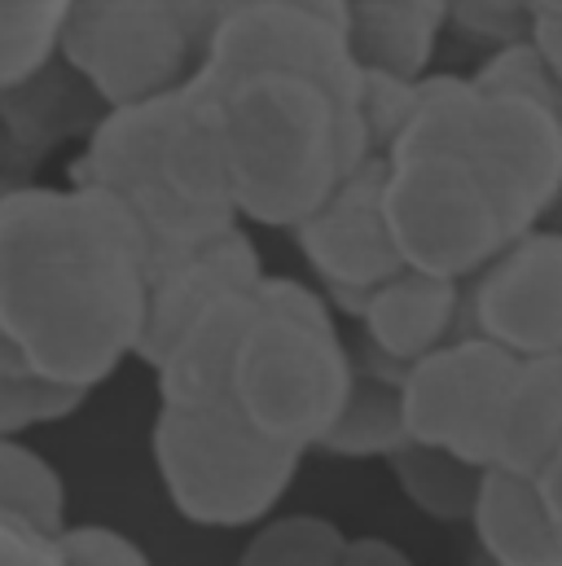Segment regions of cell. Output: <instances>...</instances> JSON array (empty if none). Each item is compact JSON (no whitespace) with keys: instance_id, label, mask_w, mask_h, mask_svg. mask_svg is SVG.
Instances as JSON below:
<instances>
[{"instance_id":"836d02e7","label":"cell","mask_w":562,"mask_h":566,"mask_svg":"<svg viewBox=\"0 0 562 566\" xmlns=\"http://www.w3.org/2000/svg\"><path fill=\"white\" fill-rule=\"evenodd\" d=\"M4 185H13V180H0V189H4Z\"/></svg>"},{"instance_id":"f1b7e54d","label":"cell","mask_w":562,"mask_h":566,"mask_svg":"<svg viewBox=\"0 0 562 566\" xmlns=\"http://www.w3.org/2000/svg\"><path fill=\"white\" fill-rule=\"evenodd\" d=\"M167 4L185 18V27L194 31V40L202 44V40L211 35V27H216V18L225 13V4H229V0H167Z\"/></svg>"},{"instance_id":"2e32d148","label":"cell","mask_w":562,"mask_h":566,"mask_svg":"<svg viewBox=\"0 0 562 566\" xmlns=\"http://www.w3.org/2000/svg\"><path fill=\"white\" fill-rule=\"evenodd\" d=\"M347 18L361 71L414 84L430 71L448 27V0H347Z\"/></svg>"},{"instance_id":"9c48e42d","label":"cell","mask_w":562,"mask_h":566,"mask_svg":"<svg viewBox=\"0 0 562 566\" xmlns=\"http://www.w3.org/2000/svg\"><path fill=\"white\" fill-rule=\"evenodd\" d=\"M519 356L506 347L461 334L439 352L422 356L400 374V405L409 443L444 448L470 465L492 470L497 457V418L510 391Z\"/></svg>"},{"instance_id":"ac0fdd59","label":"cell","mask_w":562,"mask_h":566,"mask_svg":"<svg viewBox=\"0 0 562 566\" xmlns=\"http://www.w3.org/2000/svg\"><path fill=\"white\" fill-rule=\"evenodd\" d=\"M562 443V356L519 360L497 418L492 470L537 479Z\"/></svg>"},{"instance_id":"f546056e","label":"cell","mask_w":562,"mask_h":566,"mask_svg":"<svg viewBox=\"0 0 562 566\" xmlns=\"http://www.w3.org/2000/svg\"><path fill=\"white\" fill-rule=\"evenodd\" d=\"M532 483H537V496H541V505L550 510V518L562 527V443L554 448V457L541 465V474H537Z\"/></svg>"},{"instance_id":"5b68a950","label":"cell","mask_w":562,"mask_h":566,"mask_svg":"<svg viewBox=\"0 0 562 566\" xmlns=\"http://www.w3.org/2000/svg\"><path fill=\"white\" fill-rule=\"evenodd\" d=\"M383 220L405 269L470 282L523 229L483 171L422 124H400L383 149Z\"/></svg>"},{"instance_id":"4316f807","label":"cell","mask_w":562,"mask_h":566,"mask_svg":"<svg viewBox=\"0 0 562 566\" xmlns=\"http://www.w3.org/2000/svg\"><path fill=\"white\" fill-rule=\"evenodd\" d=\"M0 566H71L62 532H44L27 518L0 514Z\"/></svg>"},{"instance_id":"30bf717a","label":"cell","mask_w":562,"mask_h":566,"mask_svg":"<svg viewBox=\"0 0 562 566\" xmlns=\"http://www.w3.org/2000/svg\"><path fill=\"white\" fill-rule=\"evenodd\" d=\"M316 290L334 312L361 316V303L374 285L396 277L405 264L392 247L383 220V154L365 158L299 229H290Z\"/></svg>"},{"instance_id":"7a4b0ae2","label":"cell","mask_w":562,"mask_h":566,"mask_svg":"<svg viewBox=\"0 0 562 566\" xmlns=\"http://www.w3.org/2000/svg\"><path fill=\"white\" fill-rule=\"evenodd\" d=\"M194 84L216 111L238 220L299 229L365 158H374L361 111L365 75L343 84L312 71H247L225 84Z\"/></svg>"},{"instance_id":"52a82bcc","label":"cell","mask_w":562,"mask_h":566,"mask_svg":"<svg viewBox=\"0 0 562 566\" xmlns=\"http://www.w3.org/2000/svg\"><path fill=\"white\" fill-rule=\"evenodd\" d=\"M405 119L457 145L523 233L541 229L562 198V124L541 102L475 84L470 75H422Z\"/></svg>"},{"instance_id":"d6a6232c","label":"cell","mask_w":562,"mask_h":566,"mask_svg":"<svg viewBox=\"0 0 562 566\" xmlns=\"http://www.w3.org/2000/svg\"><path fill=\"white\" fill-rule=\"evenodd\" d=\"M0 365H18V360H13V352L4 347V338H0Z\"/></svg>"},{"instance_id":"44dd1931","label":"cell","mask_w":562,"mask_h":566,"mask_svg":"<svg viewBox=\"0 0 562 566\" xmlns=\"http://www.w3.org/2000/svg\"><path fill=\"white\" fill-rule=\"evenodd\" d=\"M0 514L27 518L44 532L66 527V479L27 439H0Z\"/></svg>"},{"instance_id":"5bb4252c","label":"cell","mask_w":562,"mask_h":566,"mask_svg":"<svg viewBox=\"0 0 562 566\" xmlns=\"http://www.w3.org/2000/svg\"><path fill=\"white\" fill-rule=\"evenodd\" d=\"M256 285L220 294L216 303H207L149 360L154 382H158V405H176V409L229 405V365H233V347H238V334L247 325Z\"/></svg>"},{"instance_id":"6da1fadb","label":"cell","mask_w":562,"mask_h":566,"mask_svg":"<svg viewBox=\"0 0 562 566\" xmlns=\"http://www.w3.org/2000/svg\"><path fill=\"white\" fill-rule=\"evenodd\" d=\"M149 264L145 233L102 189H0V338L27 374L93 396L137 360Z\"/></svg>"},{"instance_id":"7402d4cb","label":"cell","mask_w":562,"mask_h":566,"mask_svg":"<svg viewBox=\"0 0 562 566\" xmlns=\"http://www.w3.org/2000/svg\"><path fill=\"white\" fill-rule=\"evenodd\" d=\"M347 532L321 514H273L242 545L238 566H339Z\"/></svg>"},{"instance_id":"8992f818","label":"cell","mask_w":562,"mask_h":566,"mask_svg":"<svg viewBox=\"0 0 562 566\" xmlns=\"http://www.w3.org/2000/svg\"><path fill=\"white\" fill-rule=\"evenodd\" d=\"M149 452L171 510L216 532L260 527L273 518L303 465V452L264 439L229 405H158Z\"/></svg>"},{"instance_id":"d6986e66","label":"cell","mask_w":562,"mask_h":566,"mask_svg":"<svg viewBox=\"0 0 562 566\" xmlns=\"http://www.w3.org/2000/svg\"><path fill=\"white\" fill-rule=\"evenodd\" d=\"M387 470L418 514L435 523H470L483 488V465H470L444 448L405 443L396 457H387Z\"/></svg>"},{"instance_id":"603a6c76","label":"cell","mask_w":562,"mask_h":566,"mask_svg":"<svg viewBox=\"0 0 562 566\" xmlns=\"http://www.w3.org/2000/svg\"><path fill=\"white\" fill-rule=\"evenodd\" d=\"M84 400L89 391L35 378L22 365H0V439H22L27 430L66 422L84 409Z\"/></svg>"},{"instance_id":"3957f363","label":"cell","mask_w":562,"mask_h":566,"mask_svg":"<svg viewBox=\"0 0 562 566\" xmlns=\"http://www.w3.org/2000/svg\"><path fill=\"white\" fill-rule=\"evenodd\" d=\"M71 180L115 198L154 260L238 229L216 111L194 80L163 97L102 111L84 133Z\"/></svg>"},{"instance_id":"1f68e13d","label":"cell","mask_w":562,"mask_h":566,"mask_svg":"<svg viewBox=\"0 0 562 566\" xmlns=\"http://www.w3.org/2000/svg\"><path fill=\"white\" fill-rule=\"evenodd\" d=\"M528 27L532 22H562V0H523Z\"/></svg>"},{"instance_id":"4fadbf2b","label":"cell","mask_w":562,"mask_h":566,"mask_svg":"<svg viewBox=\"0 0 562 566\" xmlns=\"http://www.w3.org/2000/svg\"><path fill=\"white\" fill-rule=\"evenodd\" d=\"M361 343L396 369L418 365L466 329V282L426 277L400 269L396 277L374 285L361 303Z\"/></svg>"},{"instance_id":"d4e9b609","label":"cell","mask_w":562,"mask_h":566,"mask_svg":"<svg viewBox=\"0 0 562 566\" xmlns=\"http://www.w3.org/2000/svg\"><path fill=\"white\" fill-rule=\"evenodd\" d=\"M62 549L71 566H154V558L119 527L106 523H66L62 527Z\"/></svg>"},{"instance_id":"4dcf8cb0","label":"cell","mask_w":562,"mask_h":566,"mask_svg":"<svg viewBox=\"0 0 562 566\" xmlns=\"http://www.w3.org/2000/svg\"><path fill=\"white\" fill-rule=\"evenodd\" d=\"M528 44L537 49V57L562 80V22H532L528 27Z\"/></svg>"},{"instance_id":"9a60e30c","label":"cell","mask_w":562,"mask_h":566,"mask_svg":"<svg viewBox=\"0 0 562 566\" xmlns=\"http://www.w3.org/2000/svg\"><path fill=\"white\" fill-rule=\"evenodd\" d=\"M400 374L365 343L352 347V387L334 426L316 443V452L339 461H387L409 443L405 405H400Z\"/></svg>"},{"instance_id":"7c38bea8","label":"cell","mask_w":562,"mask_h":566,"mask_svg":"<svg viewBox=\"0 0 562 566\" xmlns=\"http://www.w3.org/2000/svg\"><path fill=\"white\" fill-rule=\"evenodd\" d=\"M264 277L256 242L233 229L216 242H202L180 255H163L149 264V298H145V329H140L137 360L149 365L180 325H189L207 303L233 290H251Z\"/></svg>"},{"instance_id":"83f0119b","label":"cell","mask_w":562,"mask_h":566,"mask_svg":"<svg viewBox=\"0 0 562 566\" xmlns=\"http://www.w3.org/2000/svg\"><path fill=\"white\" fill-rule=\"evenodd\" d=\"M339 566H418L400 545H392L387 536H347V549Z\"/></svg>"},{"instance_id":"ba28073f","label":"cell","mask_w":562,"mask_h":566,"mask_svg":"<svg viewBox=\"0 0 562 566\" xmlns=\"http://www.w3.org/2000/svg\"><path fill=\"white\" fill-rule=\"evenodd\" d=\"M198 53L202 44L167 0H75L58 62L111 111L189 84Z\"/></svg>"},{"instance_id":"cb8c5ba5","label":"cell","mask_w":562,"mask_h":566,"mask_svg":"<svg viewBox=\"0 0 562 566\" xmlns=\"http://www.w3.org/2000/svg\"><path fill=\"white\" fill-rule=\"evenodd\" d=\"M470 80H475V84H488V88H514V93L541 102V106L562 124V80L537 57V49H532L528 40H514V44L492 49V57H488Z\"/></svg>"},{"instance_id":"277c9868","label":"cell","mask_w":562,"mask_h":566,"mask_svg":"<svg viewBox=\"0 0 562 566\" xmlns=\"http://www.w3.org/2000/svg\"><path fill=\"white\" fill-rule=\"evenodd\" d=\"M352 387V343L316 285L260 277L229 365V409L294 452H316Z\"/></svg>"},{"instance_id":"8fae6325","label":"cell","mask_w":562,"mask_h":566,"mask_svg":"<svg viewBox=\"0 0 562 566\" xmlns=\"http://www.w3.org/2000/svg\"><path fill=\"white\" fill-rule=\"evenodd\" d=\"M466 329L519 360L562 356V233L514 238L479 277L466 282Z\"/></svg>"},{"instance_id":"ffe728a7","label":"cell","mask_w":562,"mask_h":566,"mask_svg":"<svg viewBox=\"0 0 562 566\" xmlns=\"http://www.w3.org/2000/svg\"><path fill=\"white\" fill-rule=\"evenodd\" d=\"M75 0H0V93L22 88L58 62Z\"/></svg>"},{"instance_id":"484cf974","label":"cell","mask_w":562,"mask_h":566,"mask_svg":"<svg viewBox=\"0 0 562 566\" xmlns=\"http://www.w3.org/2000/svg\"><path fill=\"white\" fill-rule=\"evenodd\" d=\"M448 22H457L470 35L501 44L528 40V13L523 0H448Z\"/></svg>"},{"instance_id":"e0dca14e","label":"cell","mask_w":562,"mask_h":566,"mask_svg":"<svg viewBox=\"0 0 562 566\" xmlns=\"http://www.w3.org/2000/svg\"><path fill=\"white\" fill-rule=\"evenodd\" d=\"M470 527L492 566H562V527L541 505L532 479L483 470Z\"/></svg>"}]
</instances>
